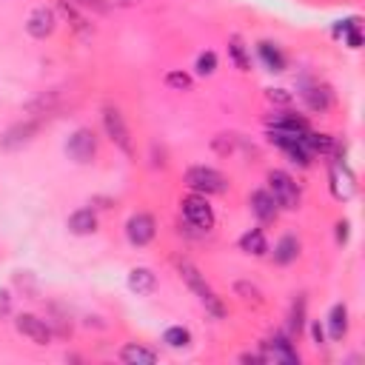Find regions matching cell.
<instances>
[{
  "mask_svg": "<svg viewBox=\"0 0 365 365\" xmlns=\"http://www.w3.org/2000/svg\"><path fill=\"white\" fill-rule=\"evenodd\" d=\"M180 277L189 283V288H192V291L200 297V302H203V306H205L211 314H215V317H223V314H226V309H223L220 297H217L215 291L208 288L205 277L200 274V268H197L194 263H189V260H180Z\"/></svg>",
  "mask_w": 365,
  "mask_h": 365,
  "instance_id": "cell-1",
  "label": "cell"
},
{
  "mask_svg": "<svg viewBox=\"0 0 365 365\" xmlns=\"http://www.w3.org/2000/svg\"><path fill=\"white\" fill-rule=\"evenodd\" d=\"M182 217H186L192 228H200V231L215 228V208L208 205L205 194H192L182 200Z\"/></svg>",
  "mask_w": 365,
  "mask_h": 365,
  "instance_id": "cell-2",
  "label": "cell"
},
{
  "mask_svg": "<svg viewBox=\"0 0 365 365\" xmlns=\"http://www.w3.org/2000/svg\"><path fill=\"white\" fill-rule=\"evenodd\" d=\"M186 186L200 194H223L226 192V177L208 166H194L186 171Z\"/></svg>",
  "mask_w": 365,
  "mask_h": 365,
  "instance_id": "cell-3",
  "label": "cell"
},
{
  "mask_svg": "<svg viewBox=\"0 0 365 365\" xmlns=\"http://www.w3.org/2000/svg\"><path fill=\"white\" fill-rule=\"evenodd\" d=\"M268 192H271L274 200H277V205H283V208H297V203H300V189H297L294 177L286 174V171L268 174Z\"/></svg>",
  "mask_w": 365,
  "mask_h": 365,
  "instance_id": "cell-4",
  "label": "cell"
},
{
  "mask_svg": "<svg viewBox=\"0 0 365 365\" xmlns=\"http://www.w3.org/2000/svg\"><path fill=\"white\" fill-rule=\"evenodd\" d=\"M103 126H106V134L111 137V143H114L120 151H123V155H132V151H134V146H132V132H129V126H126L123 114L109 106V109L103 111Z\"/></svg>",
  "mask_w": 365,
  "mask_h": 365,
  "instance_id": "cell-5",
  "label": "cell"
},
{
  "mask_svg": "<svg viewBox=\"0 0 365 365\" xmlns=\"http://www.w3.org/2000/svg\"><path fill=\"white\" fill-rule=\"evenodd\" d=\"M15 328L23 334V337H29L35 345H49L52 343V328L46 325V320L35 317V314H20L15 320Z\"/></svg>",
  "mask_w": 365,
  "mask_h": 365,
  "instance_id": "cell-6",
  "label": "cell"
},
{
  "mask_svg": "<svg viewBox=\"0 0 365 365\" xmlns=\"http://www.w3.org/2000/svg\"><path fill=\"white\" fill-rule=\"evenodd\" d=\"M66 151H69V157H72V160H77V163H88L91 157H95V151H98L95 134H91L88 129H77V132L69 137Z\"/></svg>",
  "mask_w": 365,
  "mask_h": 365,
  "instance_id": "cell-7",
  "label": "cell"
},
{
  "mask_svg": "<svg viewBox=\"0 0 365 365\" xmlns=\"http://www.w3.org/2000/svg\"><path fill=\"white\" fill-rule=\"evenodd\" d=\"M126 234H129V240L134 242V246H148L151 240H155V234H157V226H155V217L151 215H134L129 223H126Z\"/></svg>",
  "mask_w": 365,
  "mask_h": 365,
  "instance_id": "cell-8",
  "label": "cell"
},
{
  "mask_svg": "<svg viewBox=\"0 0 365 365\" xmlns=\"http://www.w3.org/2000/svg\"><path fill=\"white\" fill-rule=\"evenodd\" d=\"M54 26H57V15L52 9H46V6H40V9H35L32 15H29L26 32L32 38H38V40H43V38H49L54 32Z\"/></svg>",
  "mask_w": 365,
  "mask_h": 365,
  "instance_id": "cell-9",
  "label": "cell"
},
{
  "mask_svg": "<svg viewBox=\"0 0 365 365\" xmlns=\"http://www.w3.org/2000/svg\"><path fill=\"white\" fill-rule=\"evenodd\" d=\"M263 359L265 362H300V354L294 351V345L286 337H274V340L265 343Z\"/></svg>",
  "mask_w": 365,
  "mask_h": 365,
  "instance_id": "cell-10",
  "label": "cell"
},
{
  "mask_svg": "<svg viewBox=\"0 0 365 365\" xmlns=\"http://www.w3.org/2000/svg\"><path fill=\"white\" fill-rule=\"evenodd\" d=\"M331 186H334V194L343 197V200H351V197H354V192H357L354 174H351V169H348L345 163L334 166V171H331Z\"/></svg>",
  "mask_w": 365,
  "mask_h": 365,
  "instance_id": "cell-11",
  "label": "cell"
},
{
  "mask_svg": "<svg viewBox=\"0 0 365 365\" xmlns=\"http://www.w3.org/2000/svg\"><path fill=\"white\" fill-rule=\"evenodd\" d=\"M129 288H132L134 294H140V297L151 294V291L157 288V274L151 271V268H132V274H129Z\"/></svg>",
  "mask_w": 365,
  "mask_h": 365,
  "instance_id": "cell-12",
  "label": "cell"
},
{
  "mask_svg": "<svg viewBox=\"0 0 365 365\" xmlns=\"http://www.w3.org/2000/svg\"><path fill=\"white\" fill-rule=\"evenodd\" d=\"M95 228H98V217H95V211H91V208H77L75 215L69 217V231L77 234V237L91 234Z\"/></svg>",
  "mask_w": 365,
  "mask_h": 365,
  "instance_id": "cell-13",
  "label": "cell"
},
{
  "mask_svg": "<svg viewBox=\"0 0 365 365\" xmlns=\"http://www.w3.org/2000/svg\"><path fill=\"white\" fill-rule=\"evenodd\" d=\"M251 208H254V215L260 220H274L277 217V200L271 197V192H254L251 194Z\"/></svg>",
  "mask_w": 365,
  "mask_h": 365,
  "instance_id": "cell-14",
  "label": "cell"
},
{
  "mask_svg": "<svg viewBox=\"0 0 365 365\" xmlns=\"http://www.w3.org/2000/svg\"><path fill=\"white\" fill-rule=\"evenodd\" d=\"M328 328H331V340H343L345 337V331H348V309H345V302H337V306L331 309Z\"/></svg>",
  "mask_w": 365,
  "mask_h": 365,
  "instance_id": "cell-15",
  "label": "cell"
},
{
  "mask_svg": "<svg viewBox=\"0 0 365 365\" xmlns=\"http://www.w3.org/2000/svg\"><path fill=\"white\" fill-rule=\"evenodd\" d=\"M120 359L129 362V365H155V362H157V354L148 351V348H143V345H137V343H132V345H126L123 351H120Z\"/></svg>",
  "mask_w": 365,
  "mask_h": 365,
  "instance_id": "cell-16",
  "label": "cell"
},
{
  "mask_svg": "<svg viewBox=\"0 0 365 365\" xmlns=\"http://www.w3.org/2000/svg\"><path fill=\"white\" fill-rule=\"evenodd\" d=\"M35 132H38V123H35V120H29V123H20V126H15V129L6 132L3 146H6V148H17V146H23V143L32 140Z\"/></svg>",
  "mask_w": 365,
  "mask_h": 365,
  "instance_id": "cell-17",
  "label": "cell"
},
{
  "mask_svg": "<svg viewBox=\"0 0 365 365\" xmlns=\"http://www.w3.org/2000/svg\"><path fill=\"white\" fill-rule=\"evenodd\" d=\"M240 249L246 251V254H254V257H263L268 251V242H265V234L260 228H251L249 234H242L240 240Z\"/></svg>",
  "mask_w": 365,
  "mask_h": 365,
  "instance_id": "cell-18",
  "label": "cell"
},
{
  "mask_svg": "<svg viewBox=\"0 0 365 365\" xmlns=\"http://www.w3.org/2000/svg\"><path fill=\"white\" fill-rule=\"evenodd\" d=\"M297 254H300V242H297V237H283L280 242H277V249H274V260H277L280 265H288V263H294L297 260Z\"/></svg>",
  "mask_w": 365,
  "mask_h": 365,
  "instance_id": "cell-19",
  "label": "cell"
},
{
  "mask_svg": "<svg viewBox=\"0 0 365 365\" xmlns=\"http://www.w3.org/2000/svg\"><path fill=\"white\" fill-rule=\"evenodd\" d=\"M260 57L265 60V66L271 72H283L286 69V57L280 54V49L274 46V43H260Z\"/></svg>",
  "mask_w": 365,
  "mask_h": 365,
  "instance_id": "cell-20",
  "label": "cell"
},
{
  "mask_svg": "<svg viewBox=\"0 0 365 365\" xmlns=\"http://www.w3.org/2000/svg\"><path fill=\"white\" fill-rule=\"evenodd\" d=\"M163 343L169 345V348H189V343H192V334L182 328V325H171L166 334H163Z\"/></svg>",
  "mask_w": 365,
  "mask_h": 365,
  "instance_id": "cell-21",
  "label": "cell"
},
{
  "mask_svg": "<svg viewBox=\"0 0 365 365\" xmlns=\"http://www.w3.org/2000/svg\"><path fill=\"white\" fill-rule=\"evenodd\" d=\"M215 69H217V54L215 52H205V54L197 57V72L200 75H211Z\"/></svg>",
  "mask_w": 365,
  "mask_h": 365,
  "instance_id": "cell-22",
  "label": "cell"
},
{
  "mask_svg": "<svg viewBox=\"0 0 365 365\" xmlns=\"http://www.w3.org/2000/svg\"><path fill=\"white\" fill-rule=\"evenodd\" d=\"M228 49H231V54H234V60H237V66H240V69H249V60H246V52H242V43H240L237 38L231 40V46H228Z\"/></svg>",
  "mask_w": 365,
  "mask_h": 365,
  "instance_id": "cell-23",
  "label": "cell"
},
{
  "mask_svg": "<svg viewBox=\"0 0 365 365\" xmlns=\"http://www.w3.org/2000/svg\"><path fill=\"white\" fill-rule=\"evenodd\" d=\"M166 83H169L171 88H180V91H182V88H189V86H192V77H189V75H180V72H174V75H169V77H166Z\"/></svg>",
  "mask_w": 365,
  "mask_h": 365,
  "instance_id": "cell-24",
  "label": "cell"
},
{
  "mask_svg": "<svg viewBox=\"0 0 365 365\" xmlns=\"http://www.w3.org/2000/svg\"><path fill=\"white\" fill-rule=\"evenodd\" d=\"M9 302H12L9 291H0V314H6V311H9Z\"/></svg>",
  "mask_w": 365,
  "mask_h": 365,
  "instance_id": "cell-25",
  "label": "cell"
},
{
  "mask_svg": "<svg viewBox=\"0 0 365 365\" xmlns=\"http://www.w3.org/2000/svg\"><path fill=\"white\" fill-rule=\"evenodd\" d=\"M268 98H271V100H277V103H288V95H283V88H274Z\"/></svg>",
  "mask_w": 365,
  "mask_h": 365,
  "instance_id": "cell-26",
  "label": "cell"
},
{
  "mask_svg": "<svg viewBox=\"0 0 365 365\" xmlns=\"http://www.w3.org/2000/svg\"><path fill=\"white\" fill-rule=\"evenodd\" d=\"M314 340H317V345H323V328L320 325H314Z\"/></svg>",
  "mask_w": 365,
  "mask_h": 365,
  "instance_id": "cell-27",
  "label": "cell"
}]
</instances>
